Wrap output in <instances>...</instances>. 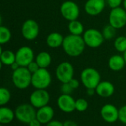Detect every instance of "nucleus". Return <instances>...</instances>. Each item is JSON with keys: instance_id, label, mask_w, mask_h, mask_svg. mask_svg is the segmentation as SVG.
<instances>
[{"instance_id": "nucleus-1", "label": "nucleus", "mask_w": 126, "mask_h": 126, "mask_svg": "<svg viewBox=\"0 0 126 126\" xmlns=\"http://www.w3.org/2000/svg\"><path fill=\"white\" fill-rule=\"evenodd\" d=\"M86 44L81 35H68L64 38L62 47L66 55L70 57H78L83 54Z\"/></svg>"}, {"instance_id": "nucleus-2", "label": "nucleus", "mask_w": 126, "mask_h": 126, "mask_svg": "<svg viewBox=\"0 0 126 126\" xmlns=\"http://www.w3.org/2000/svg\"><path fill=\"white\" fill-rule=\"evenodd\" d=\"M32 74L27 67L20 66L12 73V82L18 89H26L31 85Z\"/></svg>"}, {"instance_id": "nucleus-3", "label": "nucleus", "mask_w": 126, "mask_h": 126, "mask_svg": "<svg viewBox=\"0 0 126 126\" xmlns=\"http://www.w3.org/2000/svg\"><path fill=\"white\" fill-rule=\"evenodd\" d=\"M80 80L86 89H96L101 82V75L94 68L88 67L81 72Z\"/></svg>"}, {"instance_id": "nucleus-4", "label": "nucleus", "mask_w": 126, "mask_h": 126, "mask_svg": "<svg viewBox=\"0 0 126 126\" xmlns=\"http://www.w3.org/2000/svg\"><path fill=\"white\" fill-rule=\"evenodd\" d=\"M52 83V75L47 69L40 68L32 74L31 85L35 89H47Z\"/></svg>"}, {"instance_id": "nucleus-5", "label": "nucleus", "mask_w": 126, "mask_h": 126, "mask_svg": "<svg viewBox=\"0 0 126 126\" xmlns=\"http://www.w3.org/2000/svg\"><path fill=\"white\" fill-rule=\"evenodd\" d=\"M37 109L30 103H23L15 109L16 119L20 123L29 124L30 121L36 117Z\"/></svg>"}, {"instance_id": "nucleus-6", "label": "nucleus", "mask_w": 126, "mask_h": 126, "mask_svg": "<svg viewBox=\"0 0 126 126\" xmlns=\"http://www.w3.org/2000/svg\"><path fill=\"white\" fill-rule=\"evenodd\" d=\"M83 38L86 45L91 48H97L100 47L105 40L103 33L94 28L86 30L83 34Z\"/></svg>"}, {"instance_id": "nucleus-7", "label": "nucleus", "mask_w": 126, "mask_h": 126, "mask_svg": "<svg viewBox=\"0 0 126 126\" xmlns=\"http://www.w3.org/2000/svg\"><path fill=\"white\" fill-rule=\"evenodd\" d=\"M74 67L68 61H63L57 66L55 69V76L61 83H69L74 78Z\"/></svg>"}, {"instance_id": "nucleus-8", "label": "nucleus", "mask_w": 126, "mask_h": 126, "mask_svg": "<svg viewBox=\"0 0 126 126\" xmlns=\"http://www.w3.org/2000/svg\"><path fill=\"white\" fill-rule=\"evenodd\" d=\"M60 11L62 16L69 21L77 20L80 14L78 5L75 2L69 0L62 3L60 7Z\"/></svg>"}, {"instance_id": "nucleus-9", "label": "nucleus", "mask_w": 126, "mask_h": 126, "mask_svg": "<svg viewBox=\"0 0 126 126\" xmlns=\"http://www.w3.org/2000/svg\"><path fill=\"white\" fill-rule=\"evenodd\" d=\"M50 95L46 89H35L30 96V103L36 109L49 104Z\"/></svg>"}, {"instance_id": "nucleus-10", "label": "nucleus", "mask_w": 126, "mask_h": 126, "mask_svg": "<svg viewBox=\"0 0 126 126\" xmlns=\"http://www.w3.org/2000/svg\"><path fill=\"white\" fill-rule=\"evenodd\" d=\"M109 22L117 30L123 28L126 24V10L123 7L111 9L109 16Z\"/></svg>"}, {"instance_id": "nucleus-11", "label": "nucleus", "mask_w": 126, "mask_h": 126, "mask_svg": "<svg viewBox=\"0 0 126 126\" xmlns=\"http://www.w3.org/2000/svg\"><path fill=\"white\" fill-rule=\"evenodd\" d=\"M34 58L33 50L27 46L20 47L16 52V62L22 67H27L34 61Z\"/></svg>"}, {"instance_id": "nucleus-12", "label": "nucleus", "mask_w": 126, "mask_h": 126, "mask_svg": "<svg viewBox=\"0 0 126 126\" xmlns=\"http://www.w3.org/2000/svg\"><path fill=\"white\" fill-rule=\"evenodd\" d=\"M39 34L38 24L33 19L26 20L21 27V35L28 41L35 40Z\"/></svg>"}, {"instance_id": "nucleus-13", "label": "nucleus", "mask_w": 126, "mask_h": 126, "mask_svg": "<svg viewBox=\"0 0 126 126\" xmlns=\"http://www.w3.org/2000/svg\"><path fill=\"white\" fill-rule=\"evenodd\" d=\"M100 116L107 123H114L119 120V109L113 104L106 103L100 109Z\"/></svg>"}, {"instance_id": "nucleus-14", "label": "nucleus", "mask_w": 126, "mask_h": 126, "mask_svg": "<svg viewBox=\"0 0 126 126\" xmlns=\"http://www.w3.org/2000/svg\"><path fill=\"white\" fill-rule=\"evenodd\" d=\"M57 106L59 109L64 113H72L75 111V100L71 94L60 95L57 100Z\"/></svg>"}, {"instance_id": "nucleus-15", "label": "nucleus", "mask_w": 126, "mask_h": 126, "mask_svg": "<svg viewBox=\"0 0 126 126\" xmlns=\"http://www.w3.org/2000/svg\"><path fill=\"white\" fill-rule=\"evenodd\" d=\"M106 0H88L84 6L86 13L89 16H97L106 7Z\"/></svg>"}, {"instance_id": "nucleus-16", "label": "nucleus", "mask_w": 126, "mask_h": 126, "mask_svg": "<svg viewBox=\"0 0 126 126\" xmlns=\"http://www.w3.org/2000/svg\"><path fill=\"white\" fill-rule=\"evenodd\" d=\"M54 115L55 111L53 108L49 105L38 109L36 111V118L42 125H46L50 121L53 120Z\"/></svg>"}, {"instance_id": "nucleus-17", "label": "nucleus", "mask_w": 126, "mask_h": 126, "mask_svg": "<svg viewBox=\"0 0 126 126\" xmlns=\"http://www.w3.org/2000/svg\"><path fill=\"white\" fill-rule=\"evenodd\" d=\"M96 94L103 98H108L111 97L114 92L115 88L112 83L110 81H101L95 89Z\"/></svg>"}, {"instance_id": "nucleus-18", "label": "nucleus", "mask_w": 126, "mask_h": 126, "mask_svg": "<svg viewBox=\"0 0 126 126\" xmlns=\"http://www.w3.org/2000/svg\"><path fill=\"white\" fill-rule=\"evenodd\" d=\"M109 67L111 70L114 72H118L122 70L126 65L123 55H114L109 59L108 62Z\"/></svg>"}, {"instance_id": "nucleus-19", "label": "nucleus", "mask_w": 126, "mask_h": 126, "mask_svg": "<svg viewBox=\"0 0 126 126\" xmlns=\"http://www.w3.org/2000/svg\"><path fill=\"white\" fill-rule=\"evenodd\" d=\"M15 118V111H13L6 106L0 107V123L1 125L9 124L12 123Z\"/></svg>"}, {"instance_id": "nucleus-20", "label": "nucleus", "mask_w": 126, "mask_h": 126, "mask_svg": "<svg viewBox=\"0 0 126 126\" xmlns=\"http://www.w3.org/2000/svg\"><path fill=\"white\" fill-rule=\"evenodd\" d=\"M64 38L59 32H52L47 38V44L51 48H58L62 46Z\"/></svg>"}, {"instance_id": "nucleus-21", "label": "nucleus", "mask_w": 126, "mask_h": 126, "mask_svg": "<svg viewBox=\"0 0 126 126\" xmlns=\"http://www.w3.org/2000/svg\"><path fill=\"white\" fill-rule=\"evenodd\" d=\"M35 61L40 68L47 69L52 63V57L47 52H41L35 57Z\"/></svg>"}, {"instance_id": "nucleus-22", "label": "nucleus", "mask_w": 126, "mask_h": 126, "mask_svg": "<svg viewBox=\"0 0 126 126\" xmlns=\"http://www.w3.org/2000/svg\"><path fill=\"white\" fill-rule=\"evenodd\" d=\"M0 61L1 64L10 66L13 63L16 62V53L10 50L3 51L2 49H1Z\"/></svg>"}, {"instance_id": "nucleus-23", "label": "nucleus", "mask_w": 126, "mask_h": 126, "mask_svg": "<svg viewBox=\"0 0 126 126\" xmlns=\"http://www.w3.org/2000/svg\"><path fill=\"white\" fill-rule=\"evenodd\" d=\"M68 30L70 34L75 35H81L85 32L83 24L78 19L69 21L68 24Z\"/></svg>"}, {"instance_id": "nucleus-24", "label": "nucleus", "mask_w": 126, "mask_h": 126, "mask_svg": "<svg viewBox=\"0 0 126 126\" xmlns=\"http://www.w3.org/2000/svg\"><path fill=\"white\" fill-rule=\"evenodd\" d=\"M114 46L115 49L119 52L124 53L126 51V37L123 35L118 36L114 43Z\"/></svg>"}, {"instance_id": "nucleus-25", "label": "nucleus", "mask_w": 126, "mask_h": 126, "mask_svg": "<svg viewBox=\"0 0 126 126\" xmlns=\"http://www.w3.org/2000/svg\"><path fill=\"white\" fill-rule=\"evenodd\" d=\"M11 99V93L5 87H1L0 89V106H6Z\"/></svg>"}, {"instance_id": "nucleus-26", "label": "nucleus", "mask_w": 126, "mask_h": 126, "mask_svg": "<svg viewBox=\"0 0 126 126\" xmlns=\"http://www.w3.org/2000/svg\"><path fill=\"white\" fill-rule=\"evenodd\" d=\"M10 30L4 26H0V44H4L10 41L11 38Z\"/></svg>"}, {"instance_id": "nucleus-27", "label": "nucleus", "mask_w": 126, "mask_h": 126, "mask_svg": "<svg viewBox=\"0 0 126 126\" xmlns=\"http://www.w3.org/2000/svg\"><path fill=\"white\" fill-rule=\"evenodd\" d=\"M116 32H117V29L112 27L111 24H108L105 26L102 31L103 35L104 38L106 40H110L113 38L116 35Z\"/></svg>"}, {"instance_id": "nucleus-28", "label": "nucleus", "mask_w": 126, "mask_h": 126, "mask_svg": "<svg viewBox=\"0 0 126 126\" xmlns=\"http://www.w3.org/2000/svg\"><path fill=\"white\" fill-rule=\"evenodd\" d=\"M89 108V103L84 98H79L75 100V111L78 112H84Z\"/></svg>"}, {"instance_id": "nucleus-29", "label": "nucleus", "mask_w": 126, "mask_h": 126, "mask_svg": "<svg viewBox=\"0 0 126 126\" xmlns=\"http://www.w3.org/2000/svg\"><path fill=\"white\" fill-rule=\"evenodd\" d=\"M119 121L126 126V105L119 109Z\"/></svg>"}, {"instance_id": "nucleus-30", "label": "nucleus", "mask_w": 126, "mask_h": 126, "mask_svg": "<svg viewBox=\"0 0 126 126\" xmlns=\"http://www.w3.org/2000/svg\"><path fill=\"white\" fill-rule=\"evenodd\" d=\"M74 91V89L72 88L70 84L69 83H62L61 86V92L63 94H71L72 92Z\"/></svg>"}, {"instance_id": "nucleus-31", "label": "nucleus", "mask_w": 126, "mask_h": 126, "mask_svg": "<svg viewBox=\"0 0 126 126\" xmlns=\"http://www.w3.org/2000/svg\"><path fill=\"white\" fill-rule=\"evenodd\" d=\"M106 2L109 7L114 9L120 7L121 4L123 3V0H106Z\"/></svg>"}, {"instance_id": "nucleus-32", "label": "nucleus", "mask_w": 126, "mask_h": 126, "mask_svg": "<svg viewBox=\"0 0 126 126\" xmlns=\"http://www.w3.org/2000/svg\"><path fill=\"white\" fill-rule=\"evenodd\" d=\"M27 69L30 72L31 74H33V73L36 72L40 69L39 66L38 65V63H36L35 61H33L32 62H31V63L27 66Z\"/></svg>"}, {"instance_id": "nucleus-33", "label": "nucleus", "mask_w": 126, "mask_h": 126, "mask_svg": "<svg viewBox=\"0 0 126 126\" xmlns=\"http://www.w3.org/2000/svg\"><path fill=\"white\" fill-rule=\"evenodd\" d=\"M69 83L70 84V86H72V88L74 90L76 89H78V88L79 87V86H80L79 81H78L77 79H75V78H72V79L69 82Z\"/></svg>"}, {"instance_id": "nucleus-34", "label": "nucleus", "mask_w": 126, "mask_h": 126, "mask_svg": "<svg viewBox=\"0 0 126 126\" xmlns=\"http://www.w3.org/2000/svg\"><path fill=\"white\" fill-rule=\"evenodd\" d=\"M45 126H63V124L62 122H60L58 120H52L47 124H46Z\"/></svg>"}, {"instance_id": "nucleus-35", "label": "nucleus", "mask_w": 126, "mask_h": 126, "mask_svg": "<svg viewBox=\"0 0 126 126\" xmlns=\"http://www.w3.org/2000/svg\"><path fill=\"white\" fill-rule=\"evenodd\" d=\"M63 126H78V123L73 120H66L65 122L63 123Z\"/></svg>"}, {"instance_id": "nucleus-36", "label": "nucleus", "mask_w": 126, "mask_h": 126, "mask_svg": "<svg viewBox=\"0 0 126 126\" xmlns=\"http://www.w3.org/2000/svg\"><path fill=\"white\" fill-rule=\"evenodd\" d=\"M41 123H40V121L35 117V119H33L32 121L30 122V123L28 124L29 126H41Z\"/></svg>"}, {"instance_id": "nucleus-37", "label": "nucleus", "mask_w": 126, "mask_h": 126, "mask_svg": "<svg viewBox=\"0 0 126 126\" xmlns=\"http://www.w3.org/2000/svg\"><path fill=\"white\" fill-rule=\"evenodd\" d=\"M96 93L95 89H86V94L89 97L93 96Z\"/></svg>"}, {"instance_id": "nucleus-38", "label": "nucleus", "mask_w": 126, "mask_h": 126, "mask_svg": "<svg viewBox=\"0 0 126 126\" xmlns=\"http://www.w3.org/2000/svg\"><path fill=\"white\" fill-rule=\"evenodd\" d=\"M10 67H11V69H12L13 71H15V70H16L17 69H18V68L20 67V66H19L16 62H15V63H13L10 66Z\"/></svg>"}, {"instance_id": "nucleus-39", "label": "nucleus", "mask_w": 126, "mask_h": 126, "mask_svg": "<svg viewBox=\"0 0 126 126\" xmlns=\"http://www.w3.org/2000/svg\"><path fill=\"white\" fill-rule=\"evenodd\" d=\"M123 7H124V9L126 10V0H123Z\"/></svg>"}, {"instance_id": "nucleus-40", "label": "nucleus", "mask_w": 126, "mask_h": 126, "mask_svg": "<svg viewBox=\"0 0 126 126\" xmlns=\"http://www.w3.org/2000/svg\"><path fill=\"white\" fill-rule=\"evenodd\" d=\"M123 58H124V59H125V61H126V51L123 53Z\"/></svg>"}, {"instance_id": "nucleus-41", "label": "nucleus", "mask_w": 126, "mask_h": 126, "mask_svg": "<svg viewBox=\"0 0 126 126\" xmlns=\"http://www.w3.org/2000/svg\"><path fill=\"white\" fill-rule=\"evenodd\" d=\"M0 126H3V125H1H1H0Z\"/></svg>"}, {"instance_id": "nucleus-42", "label": "nucleus", "mask_w": 126, "mask_h": 126, "mask_svg": "<svg viewBox=\"0 0 126 126\" xmlns=\"http://www.w3.org/2000/svg\"><path fill=\"white\" fill-rule=\"evenodd\" d=\"M125 36H126V35H125Z\"/></svg>"}]
</instances>
